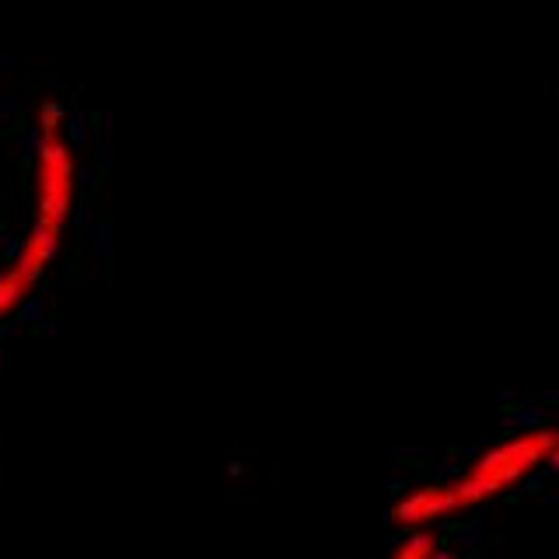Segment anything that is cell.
Listing matches in <instances>:
<instances>
[{
  "mask_svg": "<svg viewBox=\"0 0 559 559\" xmlns=\"http://www.w3.org/2000/svg\"><path fill=\"white\" fill-rule=\"evenodd\" d=\"M32 203L28 227L17 241L14 259L25 262L39 276L49 273L52 259L60 255L70 221L78 214L81 197V168L78 151L67 130V116L57 102H43L32 122Z\"/></svg>",
  "mask_w": 559,
  "mask_h": 559,
  "instance_id": "cell-1",
  "label": "cell"
},
{
  "mask_svg": "<svg viewBox=\"0 0 559 559\" xmlns=\"http://www.w3.org/2000/svg\"><path fill=\"white\" fill-rule=\"evenodd\" d=\"M559 441L556 427H528L511 437H503L500 444L486 448L476 462H472L462 476H454V497H459L462 511H472L486 500H493L507 489H514L528 476L552 462V448Z\"/></svg>",
  "mask_w": 559,
  "mask_h": 559,
  "instance_id": "cell-2",
  "label": "cell"
},
{
  "mask_svg": "<svg viewBox=\"0 0 559 559\" xmlns=\"http://www.w3.org/2000/svg\"><path fill=\"white\" fill-rule=\"evenodd\" d=\"M459 497H454V483L444 479V483H424V486H413L406 489L395 503H392V524H399V528H424V524H433L441 518H451L459 514Z\"/></svg>",
  "mask_w": 559,
  "mask_h": 559,
  "instance_id": "cell-3",
  "label": "cell"
},
{
  "mask_svg": "<svg viewBox=\"0 0 559 559\" xmlns=\"http://www.w3.org/2000/svg\"><path fill=\"white\" fill-rule=\"evenodd\" d=\"M39 284H43V276L11 255L8 266L0 270V322L14 319V314L28 305V297L35 294V287H39Z\"/></svg>",
  "mask_w": 559,
  "mask_h": 559,
  "instance_id": "cell-4",
  "label": "cell"
},
{
  "mask_svg": "<svg viewBox=\"0 0 559 559\" xmlns=\"http://www.w3.org/2000/svg\"><path fill=\"white\" fill-rule=\"evenodd\" d=\"M437 552H441V546H437V535H430V532H409L406 538L399 542L395 552L389 559H433Z\"/></svg>",
  "mask_w": 559,
  "mask_h": 559,
  "instance_id": "cell-5",
  "label": "cell"
},
{
  "mask_svg": "<svg viewBox=\"0 0 559 559\" xmlns=\"http://www.w3.org/2000/svg\"><path fill=\"white\" fill-rule=\"evenodd\" d=\"M552 468H559V441H556V448H552V462H549Z\"/></svg>",
  "mask_w": 559,
  "mask_h": 559,
  "instance_id": "cell-6",
  "label": "cell"
}]
</instances>
